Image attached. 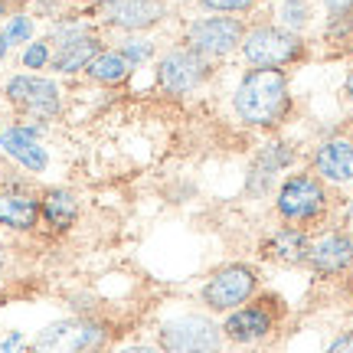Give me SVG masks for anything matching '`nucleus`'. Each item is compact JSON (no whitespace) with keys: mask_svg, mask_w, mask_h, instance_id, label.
Instances as JSON below:
<instances>
[{"mask_svg":"<svg viewBox=\"0 0 353 353\" xmlns=\"http://www.w3.org/2000/svg\"><path fill=\"white\" fill-rule=\"evenodd\" d=\"M327 3L330 17H343V13H353V0H324Z\"/></svg>","mask_w":353,"mask_h":353,"instance_id":"nucleus-29","label":"nucleus"},{"mask_svg":"<svg viewBox=\"0 0 353 353\" xmlns=\"http://www.w3.org/2000/svg\"><path fill=\"white\" fill-rule=\"evenodd\" d=\"M206 76H210V63H206V56L193 50L167 52L157 65V82L167 95H187L193 88H200Z\"/></svg>","mask_w":353,"mask_h":353,"instance_id":"nucleus-8","label":"nucleus"},{"mask_svg":"<svg viewBox=\"0 0 353 353\" xmlns=\"http://www.w3.org/2000/svg\"><path fill=\"white\" fill-rule=\"evenodd\" d=\"M99 52H101V43L92 33H85V26H59L56 30V56H52L56 72L88 69V63Z\"/></svg>","mask_w":353,"mask_h":353,"instance_id":"nucleus-10","label":"nucleus"},{"mask_svg":"<svg viewBox=\"0 0 353 353\" xmlns=\"http://www.w3.org/2000/svg\"><path fill=\"white\" fill-rule=\"evenodd\" d=\"M10 50V46H7V43H3V37H0V59H3V52Z\"/></svg>","mask_w":353,"mask_h":353,"instance_id":"nucleus-32","label":"nucleus"},{"mask_svg":"<svg viewBox=\"0 0 353 353\" xmlns=\"http://www.w3.org/2000/svg\"><path fill=\"white\" fill-rule=\"evenodd\" d=\"M0 37H3L7 46H13V43H26V39L33 37V20H30V17H13Z\"/></svg>","mask_w":353,"mask_h":353,"instance_id":"nucleus-22","label":"nucleus"},{"mask_svg":"<svg viewBox=\"0 0 353 353\" xmlns=\"http://www.w3.org/2000/svg\"><path fill=\"white\" fill-rule=\"evenodd\" d=\"M314 170L330 183H347L353 180V144L343 138L324 141L314 151Z\"/></svg>","mask_w":353,"mask_h":353,"instance_id":"nucleus-16","label":"nucleus"},{"mask_svg":"<svg viewBox=\"0 0 353 353\" xmlns=\"http://www.w3.org/2000/svg\"><path fill=\"white\" fill-rule=\"evenodd\" d=\"M108 330L88 317H65L37 334L30 353H95L105 347Z\"/></svg>","mask_w":353,"mask_h":353,"instance_id":"nucleus-2","label":"nucleus"},{"mask_svg":"<svg viewBox=\"0 0 353 353\" xmlns=\"http://www.w3.org/2000/svg\"><path fill=\"white\" fill-rule=\"evenodd\" d=\"M347 95L353 99V69H350V76H347Z\"/></svg>","mask_w":353,"mask_h":353,"instance_id":"nucleus-31","label":"nucleus"},{"mask_svg":"<svg viewBox=\"0 0 353 353\" xmlns=\"http://www.w3.org/2000/svg\"><path fill=\"white\" fill-rule=\"evenodd\" d=\"M3 13H7V0H0V17H3Z\"/></svg>","mask_w":353,"mask_h":353,"instance_id":"nucleus-33","label":"nucleus"},{"mask_svg":"<svg viewBox=\"0 0 353 353\" xmlns=\"http://www.w3.org/2000/svg\"><path fill=\"white\" fill-rule=\"evenodd\" d=\"M307 20H311V7H307V0H281L278 3V23H281V30H301V26H307Z\"/></svg>","mask_w":353,"mask_h":353,"instance_id":"nucleus-21","label":"nucleus"},{"mask_svg":"<svg viewBox=\"0 0 353 353\" xmlns=\"http://www.w3.org/2000/svg\"><path fill=\"white\" fill-rule=\"evenodd\" d=\"M327 193L324 183L311 174H291L278 190V213L291 223H311L324 213Z\"/></svg>","mask_w":353,"mask_h":353,"instance_id":"nucleus-6","label":"nucleus"},{"mask_svg":"<svg viewBox=\"0 0 353 353\" xmlns=\"http://www.w3.org/2000/svg\"><path fill=\"white\" fill-rule=\"evenodd\" d=\"M291 161H294V151H291L288 144H265L262 151L255 154L252 167H249V193L252 196L268 193L272 183H275V174L285 170Z\"/></svg>","mask_w":353,"mask_h":353,"instance_id":"nucleus-14","label":"nucleus"},{"mask_svg":"<svg viewBox=\"0 0 353 353\" xmlns=\"http://www.w3.org/2000/svg\"><path fill=\"white\" fill-rule=\"evenodd\" d=\"M203 7L210 10H223V13H239V10H252L255 0H200Z\"/></svg>","mask_w":353,"mask_h":353,"instance_id":"nucleus-26","label":"nucleus"},{"mask_svg":"<svg viewBox=\"0 0 353 353\" xmlns=\"http://www.w3.org/2000/svg\"><path fill=\"white\" fill-rule=\"evenodd\" d=\"M327 37H330V39H350V37H353V13H343V17H330Z\"/></svg>","mask_w":353,"mask_h":353,"instance_id":"nucleus-24","label":"nucleus"},{"mask_svg":"<svg viewBox=\"0 0 353 353\" xmlns=\"http://www.w3.org/2000/svg\"><path fill=\"white\" fill-rule=\"evenodd\" d=\"M39 213L52 229H69L79 216V203L69 190H50L39 203Z\"/></svg>","mask_w":353,"mask_h":353,"instance_id":"nucleus-19","label":"nucleus"},{"mask_svg":"<svg viewBox=\"0 0 353 353\" xmlns=\"http://www.w3.org/2000/svg\"><path fill=\"white\" fill-rule=\"evenodd\" d=\"M245 39V26L236 17H206V20H193L187 30V43L193 52L200 56H226Z\"/></svg>","mask_w":353,"mask_h":353,"instance_id":"nucleus-7","label":"nucleus"},{"mask_svg":"<svg viewBox=\"0 0 353 353\" xmlns=\"http://www.w3.org/2000/svg\"><path fill=\"white\" fill-rule=\"evenodd\" d=\"M350 216H353V203H350Z\"/></svg>","mask_w":353,"mask_h":353,"instance_id":"nucleus-35","label":"nucleus"},{"mask_svg":"<svg viewBox=\"0 0 353 353\" xmlns=\"http://www.w3.org/2000/svg\"><path fill=\"white\" fill-rule=\"evenodd\" d=\"M0 353H23V334L20 330L7 334V341H0Z\"/></svg>","mask_w":353,"mask_h":353,"instance_id":"nucleus-27","label":"nucleus"},{"mask_svg":"<svg viewBox=\"0 0 353 353\" xmlns=\"http://www.w3.org/2000/svg\"><path fill=\"white\" fill-rule=\"evenodd\" d=\"M128 72H131V63L125 59V52H99V56L88 63V76L105 82V85L125 82Z\"/></svg>","mask_w":353,"mask_h":353,"instance_id":"nucleus-20","label":"nucleus"},{"mask_svg":"<svg viewBox=\"0 0 353 353\" xmlns=\"http://www.w3.org/2000/svg\"><path fill=\"white\" fill-rule=\"evenodd\" d=\"M125 59L131 65L134 63H144V59H151V52H154V46L148 43V39H131V43H125Z\"/></svg>","mask_w":353,"mask_h":353,"instance_id":"nucleus-23","label":"nucleus"},{"mask_svg":"<svg viewBox=\"0 0 353 353\" xmlns=\"http://www.w3.org/2000/svg\"><path fill=\"white\" fill-rule=\"evenodd\" d=\"M39 219V200H33L30 193L20 190H0V226L10 229H33Z\"/></svg>","mask_w":353,"mask_h":353,"instance_id":"nucleus-17","label":"nucleus"},{"mask_svg":"<svg viewBox=\"0 0 353 353\" xmlns=\"http://www.w3.org/2000/svg\"><path fill=\"white\" fill-rule=\"evenodd\" d=\"M50 63V46L46 43H33V46H26L23 52V65L26 69H39V65Z\"/></svg>","mask_w":353,"mask_h":353,"instance_id":"nucleus-25","label":"nucleus"},{"mask_svg":"<svg viewBox=\"0 0 353 353\" xmlns=\"http://www.w3.org/2000/svg\"><path fill=\"white\" fill-rule=\"evenodd\" d=\"M242 52L255 69H281L304 56V43L281 26H255L242 39Z\"/></svg>","mask_w":353,"mask_h":353,"instance_id":"nucleus-4","label":"nucleus"},{"mask_svg":"<svg viewBox=\"0 0 353 353\" xmlns=\"http://www.w3.org/2000/svg\"><path fill=\"white\" fill-rule=\"evenodd\" d=\"M118 353H157V350H151V347H125V350H118Z\"/></svg>","mask_w":353,"mask_h":353,"instance_id":"nucleus-30","label":"nucleus"},{"mask_svg":"<svg viewBox=\"0 0 353 353\" xmlns=\"http://www.w3.org/2000/svg\"><path fill=\"white\" fill-rule=\"evenodd\" d=\"M7 99L17 101L26 112L43 114V118H52L63 108L59 88L52 85L50 79H39V76H13L7 82Z\"/></svg>","mask_w":353,"mask_h":353,"instance_id":"nucleus-11","label":"nucleus"},{"mask_svg":"<svg viewBox=\"0 0 353 353\" xmlns=\"http://www.w3.org/2000/svg\"><path fill=\"white\" fill-rule=\"evenodd\" d=\"M0 148H3V154H10L17 164H23L26 170H33V174H39L43 167H46V151L39 148V141H37V131L33 128H23V125H17V128H7L3 134H0Z\"/></svg>","mask_w":353,"mask_h":353,"instance_id":"nucleus-15","label":"nucleus"},{"mask_svg":"<svg viewBox=\"0 0 353 353\" xmlns=\"http://www.w3.org/2000/svg\"><path fill=\"white\" fill-rule=\"evenodd\" d=\"M307 265L317 275H337L343 268L353 265V236L350 232H330L321 242L311 245L307 252Z\"/></svg>","mask_w":353,"mask_h":353,"instance_id":"nucleus-13","label":"nucleus"},{"mask_svg":"<svg viewBox=\"0 0 353 353\" xmlns=\"http://www.w3.org/2000/svg\"><path fill=\"white\" fill-rule=\"evenodd\" d=\"M259 288V272L252 265L232 262L226 268H219L206 285H203V304L210 311H236L249 301Z\"/></svg>","mask_w":353,"mask_h":353,"instance_id":"nucleus-5","label":"nucleus"},{"mask_svg":"<svg viewBox=\"0 0 353 353\" xmlns=\"http://www.w3.org/2000/svg\"><path fill=\"white\" fill-rule=\"evenodd\" d=\"M324 353H353V330H347V334H341L337 341L330 343Z\"/></svg>","mask_w":353,"mask_h":353,"instance_id":"nucleus-28","label":"nucleus"},{"mask_svg":"<svg viewBox=\"0 0 353 353\" xmlns=\"http://www.w3.org/2000/svg\"><path fill=\"white\" fill-rule=\"evenodd\" d=\"M236 114L245 125L255 128H275L291 112V92L288 79L281 69H252L245 72L236 88Z\"/></svg>","mask_w":353,"mask_h":353,"instance_id":"nucleus-1","label":"nucleus"},{"mask_svg":"<svg viewBox=\"0 0 353 353\" xmlns=\"http://www.w3.org/2000/svg\"><path fill=\"white\" fill-rule=\"evenodd\" d=\"M275 304H281V301L265 298V301L249 304V307H236V311L226 317L223 334H226L232 343H259V341H265V337L272 334V327H275L278 311H281V307H275Z\"/></svg>","mask_w":353,"mask_h":353,"instance_id":"nucleus-9","label":"nucleus"},{"mask_svg":"<svg viewBox=\"0 0 353 353\" xmlns=\"http://www.w3.org/2000/svg\"><path fill=\"white\" fill-rule=\"evenodd\" d=\"M307 252H311L307 232L298 226H281L278 232H272V239L265 242V255L278 259V262H307Z\"/></svg>","mask_w":353,"mask_h":353,"instance_id":"nucleus-18","label":"nucleus"},{"mask_svg":"<svg viewBox=\"0 0 353 353\" xmlns=\"http://www.w3.org/2000/svg\"><path fill=\"white\" fill-rule=\"evenodd\" d=\"M157 343L164 353H219L223 350V327L210 317L183 314L167 321L157 330Z\"/></svg>","mask_w":353,"mask_h":353,"instance_id":"nucleus-3","label":"nucleus"},{"mask_svg":"<svg viewBox=\"0 0 353 353\" xmlns=\"http://www.w3.org/2000/svg\"><path fill=\"white\" fill-rule=\"evenodd\" d=\"M0 275H3V245H0Z\"/></svg>","mask_w":353,"mask_h":353,"instance_id":"nucleus-34","label":"nucleus"},{"mask_svg":"<svg viewBox=\"0 0 353 353\" xmlns=\"http://www.w3.org/2000/svg\"><path fill=\"white\" fill-rule=\"evenodd\" d=\"M167 13L164 0H101L99 17L121 30H148Z\"/></svg>","mask_w":353,"mask_h":353,"instance_id":"nucleus-12","label":"nucleus"}]
</instances>
